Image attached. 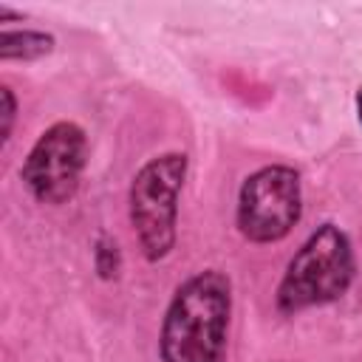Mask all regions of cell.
Wrapping results in <instances>:
<instances>
[{
    "mask_svg": "<svg viewBox=\"0 0 362 362\" xmlns=\"http://www.w3.org/2000/svg\"><path fill=\"white\" fill-rule=\"evenodd\" d=\"M229 314L232 283L223 272L206 269L184 280L161 322V362H223Z\"/></svg>",
    "mask_w": 362,
    "mask_h": 362,
    "instance_id": "obj_1",
    "label": "cell"
},
{
    "mask_svg": "<svg viewBox=\"0 0 362 362\" xmlns=\"http://www.w3.org/2000/svg\"><path fill=\"white\" fill-rule=\"evenodd\" d=\"M354 272L356 263L348 235L334 223H322L288 260L277 286V308L283 314H297L303 308L334 303L354 283Z\"/></svg>",
    "mask_w": 362,
    "mask_h": 362,
    "instance_id": "obj_2",
    "label": "cell"
},
{
    "mask_svg": "<svg viewBox=\"0 0 362 362\" xmlns=\"http://www.w3.org/2000/svg\"><path fill=\"white\" fill-rule=\"evenodd\" d=\"M187 178V156L164 153L141 164L130 184V223L141 255L161 260L175 243L178 195Z\"/></svg>",
    "mask_w": 362,
    "mask_h": 362,
    "instance_id": "obj_3",
    "label": "cell"
},
{
    "mask_svg": "<svg viewBox=\"0 0 362 362\" xmlns=\"http://www.w3.org/2000/svg\"><path fill=\"white\" fill-rule=\"evenodd\" d=\"M303 212L300 175L286 164L255 170L238 192V229L252 243H274L291 232Z\"/></svg>",
    "mask_w": 362,
    "mask_h": 362,
    "instance_id": "obj_4",
    "label": "cell"
},
{
    "mask_svg": "<svg viewBox=\"0 0 362 362\" xmlns=\"http://www.w3.org/2000/svg\"><path fill=\"white\" fill-rule=\"evenodd\" d=\"M85 158H88L85 130L74 122H57L28 150L20 178L40 204L59 206L76 195Z\"/></svg>",
    "mask_w": 362,
    "mask_h": 362,
    "instance_id": "obj_5",
    "label": "cell"
},
{
    "mask_svg": "<svg viewBox=\"0 0 362 362\" xmlns=\"http://www.w3.org/2000/svg\"><path fill=\"white\" fill-rule=\"evenodd\" d=\"M54 48V37L45 31H3L0 34V59H40Z\"/></svg>",
    "mask_w": 362,
    "mask_h": 362,
    "instance_id": "obj_6",
    "label": "cell"
},
{
    "mask_svg": "<svg viewBox=\"0 0 362 362\" xmlns=\"http://www.w3.org/2000/svg\"><path fill=\"white\" fill-rule=\"evenodd\" d=\"M119 266H122V255H119V246L107 238H102L96 243V272L102 277H116L119 274Z\"/></svg>",
    "mask_w": 362,
    "mask_h": 362,
    "instance_id": "obj_7",
    "label": "cell"
},
{
    "mask_svg": "<svg viewBox=\"0 0 362 362\" xmlns=\"http://www.w3.org/2000/svg\"><path fill=\"white\" fill-rule=\"evenodd\" d=\"M0 102H3V127H0V141L6 144L11 139V124H14V113H17V102H14V93L11 88H0Z\"/></svg>",
    "mask_w": 362,
    "mask_h": 362,
    "instance_id": "obj_8",
    "label": "cell"
},
{
    "mask_svg": "<svg viewBox=\"0 0 362 362\" xmlns=\"http://www.w3.org/2000/svg\"><path fill=\"white\" fill-rule=\"evenodd\" d=\"M356 116H359V124H362V88L356 93Z\"/></svg>",
    "mask_w": 362,
    "mask_h": 362,
    "instance_id": "obj_9",
    "label": "cell"
}]
</instances>
